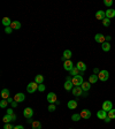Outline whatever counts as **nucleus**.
Returning a JSON list of instances; mask_svg holds the SVG:
<instances>
[{"label":"nucleus","instance_id":"1","mask_svg":"<svg viewBox=\"0 0 115 129\" xmlns=\"http://www.w3.org/2000/svg\"><path fill=\"white\" fill-rule=\"evenodd\" d=\"M71 83L74 84V87H81V85L84 83V80H83L82 75H77V76H74L71 78Z\"/></svg>","mask_w":115,"mask_h":129},{"label":"nucleus","instance_id":"2","mask_svg":"<svg viewBox=\"0 0 115 129\" xmlns=\"http://www.w3.org/2000/svg\"><path fill=\"white\" fill-rule=\"evenodd\" d=\"M98 78L99 81H101V82H106L108 78H109V73L108 70H100V73L98 74Z\"/></svg>","mask_w":115,"mask_h":129},{"label":"nucleus","instance_id":"3","mask_svg":"<svg viewBox=\"0 0 115 129\" xmlns=\"http://www.w3.org/2000/svg\"><path fill=\"white\" fill-rule=\"evenodd\" d=\"M38 87H39L38 83L31 82V83H29V84H28V87H27V91L29 92V94H33V92H36V91L38 90Z\"/></svg>","mask_w":115,"mask_h":129},{"label":"nucleus","instance_id":"4","mask_svg":"<svg viewBox=\"0 0 115 129\" xmlns=\"http://www.w3.org/2000/svg\"><path fill=\"white\" fill-rule=\"evenodd\" d=\"M101 110L106 111V112L108 113L110 110H113V103L110 102V100H105V102L102 103V108Z\"/></svg>","mask_w":115,"mask_h":129},{"label":"nucleus","instance_id":"5","mask_svg":"<svg viewBox=\"0 0 115 129\" xmlns=\"http://www.w3.org/2000/svg\"><path fill=\"white\" fill-rule=\"evenodd\" d=\"M47 102H48L49 104H55V103L57 102L56 95H55L54 92H49V94L47 95Z\"/></svg>","mask_w":115,"mask_h":129},{"label":"nucleus","instance_id":"6","mask_svg":"<svg viewBox=\"0 0 115 129\" xmlns=\"http://www.w3.org/2000/svg\"><path fill=\"white\" fill-rule=\"evenodd\" d=\"M71 92H73V95H74L75 97H80V96H82V94L84 91H83V89L81 88V87H74L73 90H71Z\"/></svg>","mask_w":115,"mask_h":129},{"label":"nucleus","instance_id":"7","mask_svg":"<svg viewBox=\"0 0 115 129\" xmlns=\"http://www.w3.org/2000/svg\"><path fill=\"white\" fill-rule=\"evenodd\" d=\"M24 99H25V95L22 94V92H19V94H16L14 96V102L16 103H22L24 102Z\"/></svg>","mask_w":115,"mask_h":129},{"label":"nucleus","instance_id":"8","mask_svg":"<svg viewBox=\"0 0 115 129\" xmlns=\"http://www.w3.org/2000/svg\"><path fill=\"white\" fill-rule=\"evenodd\" d=\"M94 40L97 43H100V44H104L105 41H106V36H104L102 33H97L94 36Z\"/></svg>","mask_w":115,"mask_h":129},{"label":"nucleus","instance_id":"9","mask_svg":"<svg viewBox=\"0 0 115 129\" xmlns=\"http://www.w3.org/2000/svg\"><path fill=\"white\" fill-rule=\"evenodd\" d=\"M23 115L25 116L27 119H31L33 115V111L31 107H27V108H24V111H23Z\"/></svg>","mask_w":115,"mask_h":129},{"label":"nucleus","instance_id":"10","mask_svg":"<svg viewBox=\"0 0 115 129\" xmlns=\"http://www.w3.org/2000/svg\"><path fill=\"white\" fill-rule=\"evenodd\" d=\"M71 55H73V53H71L70 50H66V51L63 52V55H62V58H61V60H62L63 62H65V61H67V60H70Z\"/></svg>","mask_w":115,"mask_h":129},{"label":"nucleus","instance_id":"11","mask_svg":"<svg viewBox=\"0 0 115 129\" xmlns=\"http://www.w3.org/2000/svg\"><path fill=\"white\" fill-rule=\"evenodd\" d=\"M63 68L66 69V70L70 71L71 69L74 68V63H73V61H71V60H67V61H65V62H63Z\"/></svg>","mask_w":115,"mask_h":129},{"label":"nucleus","instance_id":"12","mask_svg":"<svg viewBox=\"0 0 115 129\" xmlns=\"http://www.w3.org/2000/svg\"><path fill=\"white\" fill-rule=\"evenodd\" d=\"M97 116H98L100 120H105V119L108 116V113H107L106 111H104V110L98 111V112H97Z\"/></svg>","mask_w":115,"mask_h":129},{"label":"nucleus","instance_id":"13","mask_svg":"<svg viewBox=\"0 0 115 129\" xmlns=\"http://www.w3.org/2000/svg\"><path fill=\"white\" fill-rule=\"evenodd\" d=\"M81 116H82V119H90L91 118V111L84 108V110L81 112Z\"/></svg>","mask_w":115,"mask_h":129},{"label":"nucleus","instance_id":"14","mask_svg":"<svg viewBox=\"0 0 115 129\" xmlns=\"http://www.w3.org/2000/svg\"><path fill=\"white\" fill-rule=\"evenodd\" d=\"M96 19L97 20H100V21H102L104 19H106V13H105L104 11H98L96 13Z\"/></svg>","mask_w":115,"mask_h":129},{"label":"nucleus","instance_id":"15","mask_svg":"<svg viewBox=\"0 0 115 129\" xmlns=\"http://www.w3.org/2000/svg\"><path fill=\"white\" fill-rule=\"evenodd\" d=\"M76 68L78 69L80 71H85L86 70V65H85L83 61H78L77 65H76Z\"/></svg>","mask_w":115,"mask_h":129},{"label":"nucleus","instance_id":"16","mask_svg":"<svg viewBox=\"0 0 115 129\" xmlns=\"http://www.w3.org/2000/svg\"><path fill=\"white\" fill-rule=\"evenodd\" d=\"M77 100H69L68 104H67V106H68L69 110H75V108H77Z\"/></svg>","mask_w":115,"mask_h":129},{"label":"nucleus","instance_id":"17","mask_svg":"<svg viewBox=\"0 0 115 129\" xmlns=\"http://www.w3.org/2000/svg\"><path fill=\"white\" fill-rule=\"evenodd\" d=\"M105 13H106V17H107V19H113V17H115V9L109 8V9H107Z\"/></svg>","mask_w":115,"mask_h":129},{"label":"nucleus","instance_id":"18","mask_svg":"<svg viewBox=\"0 0 115 129\" xmlns=\"http://www.w3.org/2000/svg\"><path fill=\"white\" fill-rule=\"evenodd\" d=\"M81 88L83 89V91H84V92H88V91H90V88H91V83L89 82H84L83 83L82 85H81Z\"/></svg>","mask_w":115,"mask_h":129},{"label":"nucleus","instance_id":"19","mask_svg":"<svg viewBox=\"0 0 115 129\" xmlns=\"http://www.w3.org/2000/svg\"><path fill=\"white\" fill-rule=\"evenodd\" d=\"M11 28L13 30H19V29H21V23L19 21H13L11 24Z\"/></svg>","mask_w":115,"mask_h":129},{"label":"nucleus","instance_id":"20","mask_svg":"<svg viewBox=\"0 0 115 129\" xmlns=\"http://www.w3.org/2000/svg\"><path fill=\"white\" fill-rule=\"evenodd\" d=\"M98 75H96V74H92L90 77H89V82L91 83V84H93V83H97L98 82Z\"/></svg>","mask_w":115,"mask_h":129},{"label":"nucleus","instance_id":"21","mask_svg":"<svg viewBox=\"0 0 115 129\" xmlns=\"http://www.w3.org/2000/svg\"><path fill=\"white\" fill-rule=\"evenodd\" d=\"M101 49H102V51H105V52H108V51L110 50L109 41H105L104 44H101Z\"/></svg>","mask_w":115,"mask_h":129},{"label":"nucleus","instance_id":"22","mask_svg":"<svg viewBox=\"0 0 115 129\" xmlns=\"http://www.w3.org/2000/svg\"><path fill=\"white\" fill-rule=\"evenodd\" d=\"M73 88H74V84L71 83V81H66V83H65V89H66L67 91H70V90H73Z\"/></svg>","mask_w":115,"mask_h":129},{"label":"nucleus","instance_id":"23","mask_svg":"<svg viewBox=\"0 0 115 129\" xmlns=\"http://www.w3.org/2000/svg\"><path fill=\"white\" fill-rule=\"evenodd\" d=\"M12 22H13V21H11V19H9V17H4V19H3V24L5 25L6 28H7V27H11Z\"/></svg>","mask_w":115,"mask_h":129},{"label":"nucleus","instance_id":"24","mask_svg":"<svg viewBox=\"0 0 115 129\" xmlns=\"http://www.w3.org/2000/svg\"><path fill=\"white\" fill-rule=\"evenodd\" d=\"M1 97H3L4 99L9 98V90L8 89H3V91H1Z\"/></svg>","mask_w":115,"mask_h":129},{"label":"nucleus","instance_id":"25","mask_svg":"<svg viewBox=\"0 0 115 129\" xmlns=\"http://www.w3.org/2000/svg\"><path fill=\"white\" fill-rule=\"evenodd\" d=\"M35 82L38 83V84H43L44 83V76L43 75H37L35 78Z\"/></svg>","mask_w":115,"mask_h":129},{"label":"nucleus","instance_id":"26","mask_svg":"<svg viewBox=\"0 0 115 129\" xmlns=\"http://www.w3.org/2000/svg\"><path fill=\"white\" fill-rule=\"evenodd\" d=\"M31 124H32V129H41V123L39 121H33Z\"/></svg>","mask_w":115,"mask_h":129},{"label":"nucleus","instance_id":"27","mask_svg":"<svg viewBox=\"0 0 115 129\" xmlns=\"http://www.w3.org/2000/svg\"><path fill=\"white\" fill-rule=\"evenodd\" d=\"M3 121L5 122V123H9L11 121H13V119H12V115H9V114H6V115L3 118Z\"/></svg>","mask_w":115,"mask_h":129},{"label":"nucleus","instance_id":"28","mask_svg":"<svg viewBox=\"0 0 115 129\" xmlns=\"http://www.w3.org/2000/svg\"><path fill=\"white\" fill-rule=\"evenodd\" d=\"M70 74L73 75V77H74V76H77V75H80V74H81V71L78 70V69H77L76 67H74V68H73V69L70 70Z\"/></svg>","mask_w":115,"mask_h":129},{"label":"nucleus","instance_id":"29","mask_svg":"<svg viewBox=\"0 0 115 129\" xmlns=\"http://www.w3.org/2000/svg\"><path fill=\"white\" fill-rule=\"evenodd\" d=\"M81 119H82L81 114H77V113H74V114L71 115V120H73V121H80Z\"/></svg>","mask_w":115,"mask_h":129},{"label":"nucleus","instance_id":"30","mask_svg":"<svg viewBox=\"0 0 115 129\" xmlns=\"http://www.w3.org/2000/svg\"><path fill=\"white\" fill-rule=\"evenodd\" d=\"M7 104H9V103L7 102V99H3V100L0 102V107H1V108H5V107H7Z\"/></svg>","mask_w":115,"mask_h":129},{"label":"nucleus","instance_id":"31","mask_svg":"<svg viewBox=\"0 0 115 129\" xmlns=\"http://www.w3.org/2000/svg\"><path fill=\"white\" fill-rule=\"evenodd\" d=\"M102 24H104V27H109L110 25V20L109 19H104L102 20Z\"/></svg>","mask_w":115,"mask_h":129},{"label":"nucleus","instance_id":"32","mask_svg":"<svg viewBox=\"0 0 115 129\" xmlns=\"http://www.w3.org/2000/svg\"><path fill=\"white\" fill-rule=\"evenodd\" d=\"M108 116H109L110 119H115V110L113 108V110H110L109 112H108Z\"/></svg>","mask_w":115,"mask_h":129},{"label":"nucleus","instance_id":"33","mask_svg":"<svg viewBox=\"0 0 115 129\" xmlns=\"http://www.w3.org/2000/svg\"><path fill=\"white\" fill-rule=\"evenodd\" d=\"M104 5L107 7H110L113 5V0H104Z\"/></svg>","mask_w":115,"mask_h":129},{"label":"nucleus","instance_id":"34","mask_svg":"<svg viewBox=\"0 0 115 129\" xmlns=\"http://www.w3.org/2000/svg\"><path fill=\"white\" fill-rule=\"evenodd\" d=\"M55 108H56V107H55L54 104H49V106H48V111H49V112H54Z\"/></svg>","mask_w":115,"mask_h":129},{"label":"nucleus","instance_id":"35","mask_svg":"<svg viewBox=\"0 0 115 129\" xmlns=\"http://www.w3.org/2000/svg\"><path fill=\"white\" fill-rule=\"evenodd\" d=\"M45 85H44V83H43V84H39V87H38V91H41V92H43V91H45Z\"/></svg>","mask_w":115,"mask_h":129},{"label":"nucleus","instance_id":"36","mask_svg":"<svg viewBox=\"0 0 115 129\" xmlns=\"http://www.w3.org/2000/svg\"><path fill=\"white\" fill-rule=\"evenodd\" d=\"M5 32L6 33H12L13 32V29H12L11 27H7V28H5Z\"/></svg>","mask_w":115,"mask_h":129},{"label":"nucleus","instance_id":"37","mask_svg":"<svg viewBox=\"0 0 115 129\" xmlns=\"http://www.w3.org/2000/svg\"><path fill=\"white\" fill-rule=\"evenodd\" d=\"M4 129H14V127L12 126L11 123H6L5 127H4Z\"/></svg>","mask_w":115,"mask_h":129},{"label":"nucleus","instance_id":"38","mask_svg":"<svg viewBox=\"0 0 115 129\" xmlns=\"http://www.w3.org/2000/svg\"><path fill=\"white\" fill-rule=\"evenodd\" d=\"M7 114H9V115H13V114H14L13 108H8V110H7Z\"/></svg>","mask_w":115,"mask_h":129},{"label":"nucleus","instance_id":"39","mask_svg":"<svg viewBox=\"0 0 115 129\" xmlns=\"http://www.w3.org/2000/svg\"><path fill=\"white\" fill-rule=\"evenodd\" d=\"M14 129H24V127L21 126V124H19V126H15V127H14Z\"/></svg>","mask_w":115,"mask_h":129},{"label":"nucleus","instance_id":"40","mask_svg":"<svg viewBox=\"0 0 115 129\" xmlns=\"http://www.w3.org/2000/svg\"><path fill=\"white\" fill-rule=\"evenodd\" d=\"M93 71H94V74H96V75H98V73H100V70H99L98 68H94V69H93Z\"/></svg>","mask_w":115,"mask_h":129},{"label":"nucleus","instance_id":"41","mask_svg":"<svg viewBox=\"0 0 115 129\" xmlns=\"http://www.w3.org/2000/svg\"><path fill=\"white\" fill-rule=\"evenodd\" d=\"M110 120H112V119H110V118H109V116H107V118H106V119H105V120H104V121H105V122H109V121H110Z\"/></svg>","mask_w":115,"mask_h":129},{"label":"nucleus","instance_id":"42","mask_svg":"<svg viewBox=\"0 0 115 129\" xmlns=\"http://www.w3.org/2000/svg\"><path fill=\"white\" fill-rule=\"evenodd\" d=\"M12 106H13V107H16L17 106V103L16 102H13V103H12Z\"/></svg>","mask_w":115,"mask_h":129},{"label":"nucleus","instance_id":"43","mask_svg":"<svg viewBox=\"0 0 115 129\" xmlns=\"http://www.w3.org/2000/svg\"><path fill=\"white\" fill-rule=\"evenodd\" d=\"M12 119H13V121L16 120V114H13V115H12Z\"/></svg>","mask_w":115,"mask_h":129},{"label":"nucleus","instance_id":"44","mask_svg":"<svg viewBox=\"0 0 115 129\" xmlns=\"http://www.w3.org/2000/svg\"><path fill=\"white\" fill-rule=\"evenodd\" d=\"M110 40V36H106V41H109Z\"/></svg>","mask_w":115,"mask_h":129}]
</instances>
